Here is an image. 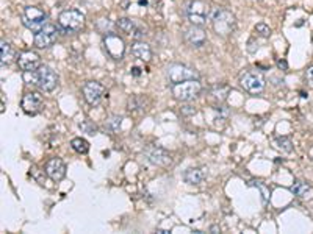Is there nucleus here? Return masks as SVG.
<instances>
[{"label": "nucleus", "instance_id": "f257e3e1", "mask_svg": "<svg viewBox=\"0 0 313 234\" xmlns=\"http://www.w3.org/2000/svg\"><path fill=\"white\" fill-rule=\"evenodd\" d=\"M210 21H212V27L215 30V33L219 36H224V38L230 36L237 28L235 14L229 10H224V8L215 10L210 16Z\"/></svg>", "mask_w": 313, "mask_h": 234}, {"label": "nucleus", "instance_id": "f03ea898", "mask_svg": "<svg viewBox=\"0 0 313 234\" xmlns=\"http://www.w3.org/2000/svg\"><path fill=\"white\" fill-rule=\"evenodd\" d=\"M166 77L172 85H177L182 82H187V80H197L199 74H197V70H194L190 66L174 63L166 67Z\"/></svg>", "mask_w": 313, "mask_h": 234}, {"label": "nucleus", "instance_id": "7ed1b4c3", "mask_svg": "<svg viewBox=\"0 0 313 234\" xmlns=\"http://www.w3.org/2000/svg\"><path fill=\"white\" fill-rule=\"evenodd\" d=\"M58 23L66 33H75L85 23V16L78 10H66L58 16Z\"/></svg>", "mask_w": 313, "mask_h": 234}, {"label": "nucleus", "instance_id": "20e7f679", "mask_svg": "<svg viewBox=\"0 0 313 234\" xmlns=\"http://www.w3.org/2000/svg\"><path fill=\"white\" fill-rule=\"evenodd\" d=\"M202 91V85L199 83V80H187L172 86V94L177 100L180 102H190L194 99L199 92Z\"/></svg>", "mask_w": 313, "mask_h": 234}, {"label": "nucleus", "instance_id": "39448f33", "mask_svg": "<svg viewBox=\"0 0 313 234\" xmlns=\"http://www.w3.org/2000/svg\"><path fill=\"white\" fill-rule=\"evenodd\" d=\"M210 16V8L204 0H191L187 6V18L193 25H204Z\"/></svg>", "mask_w": 313, "mask_h": 234}, {"label": "nucleus", "instance_id": "423d86ee", "mask_svg": "<svg viewBox=\"0 0 313 234\" xmlns=\"http://www.w3.org/2000/svg\"><path fill=\"white\" fill-rule=\"evenodd\" d=\"M46 19H47V14L43 10H39L38 6H27L22 16V23L28 30L38 33V31L46 25Z\"/></svg>", "mask_w": 313, "mask_h": 234}, {"label": "nucleus", "instance_id": "0eeeda50", "mask_svg": "<svg viewBox=\"0 0 313 234\" xmlns=\"http://www.w3.org/2000/svg\"><path fill=\"white\" fill-rule=\"evenodd\" d=\"M103 48H105L107 55L113 60H122L125 53V43L121 36L115 33H108L103 36Z\"/></svg>", "mask_w": 313, "mask_h": 234}, {"label": "nucleus", "instance_id": "6e6552de", "mask_svg": "<svg viewBox=\"0 0 313 234\" xmlns=\"http://www.w3.org/2000/svg\"><path fill=\"white\" fill-rule=\"evenodd\" d=\"M240 85L244 87V91H247L249 94H260L263 92L265 86V78L259 74V72L254 70H247L244 74L240 77Z\"/></svg>", "mask_w": 313, "mask_h": 234}, {"label": "nucleus", "instance_id": "1a4fd4ad", "mask_svg": "<svg viewBox=\"0 0 313 234\" xmlns=\"http://www.w3.org/2000/svg\"><path fill=\"white\" fill-rule=\"evenodd\" d=\"M58 85V75L49 66H39L38 69V87L44 92H52Z\"/></svg>", "mask_w": 313, "mask_h": 234}, {"label": "nucleus", "instance_id": "9d476101", "mask_svg": "<svg viewBox=\"0 0 313 234\" xmlns=\"http://www.w3.org/2000/svg\"><path fill=\"white\" fill-rule=\"evenodd\" d=\"M58 39V30L55 25H44L41 30L35 35L33 44L38 48H47L53 45Z\"/></svg>", "mask_w": 313, "mask_h": 234}, {"label": "nucleus", "instance_id": "9b49d317", "mask_svg": "<svg viewBox=\"0 0 313 234\" xmlns=\"http://www.w3.org/2000/svg\"><path fill=\"white\" fill-rule=\"evenodd\" d=\"M144 156L149 161L150 164L154 166H160V167H166L171 164V155L168 153L165 149L157 147V145H150L146 150H144Z\"/></svg>", "mask_w": 313, "mask_h": 234}, {"label": "nucleus", "instance_id": "f8f14e48", "mask_svg": "<svg viewBox=\"0 0 313 234\" xmlns=\"http://www.w3.org/2000/svg\"><path fill=\"white\" fill-rule=\"evenodd\" d=\"M103 92H105V89L97 82H88L83 85V97L91 106H97L103 97Z\"/></svg>", "mask_w": 313, "mask_h": 234}, {"label": "nucleus", "instance_id": "ddd939ff", "mask_svg": "<svg viewBox=\"0 0 313 234\" xmlns=\"http://www.w3.org/2000/svg\"><path fill=\"white\" fill-rule=\"evenodd\" d=\"M22 109L27 112L30 116H35L38 114L39 111L43 109V99L41 95L36 94V92H28L24 95L22 99Z\"/></svg>", "mask_w": 313, "mask_h": 234}, {"label": "nucleus", "instance_id": "4468645a", "mask_svg": "<svg viewBox=\"0 0 313 234\" xmlns=\"http://www.w3.org/2000/svg\"><path fill=\"white\" fill-rule=\"evenodd\" d=\"M185 41L191 47H202L207 44V33L200 25H191L185 30Z\"/></svg>", "mask_w": 313, "mask_h": 234}, {"label": "nucleus", "instance_id": "2eb2a0df", "mask_svg": "<svg viewBox=\"0 0 313 234\" xmlns=\"http://www.w3.org/2000/svg\"><path fill=\"white\" fill-rule=\"evenodd\" d=\"M46 173L53 181H61L66 176V164L60 158H52L46 166Z\"/></svg>", "mask_w": 313, "mask_h": 234}, {"label": "nucleus", "instance_id": "dca6fc26", "mask_svg": "<svg viewBox=\"0 0 313 234\" xmlns=\"http://www.w3.org/2000/svg\"><path fill=\"white\" fill-rule=\"evenodd\" d=\"M19 67L27 72V70H38L41 66V61H39V55L35 52H22L18 58Z\"/></svg>", "mask_w": 313, "mask_h": 234}, {"label": "nucleus", "instance_id": "f3484780", "mask_svg": "<svg viewBox=\"0 0 313 234\" xmlns=\"http://www.w3.org/2000/svg\"><path fill=\"white\" fill-rule=\"evenodd\" d=\"M118 27H119V30H121V31H124L125 35L133 36L136 39H140V38H143L144 35H146V33H144V30L138 25V23H136L135 21H132V19H127V18L119 19L118 21Z\"/></svg>", "mask_w": 313, "mask_h": 234}, {"label": "nucleus", "instance_id": "a211bd4d", "mask_svg": "<svg viewBox=\"0 0 313 234\" xmlns=\"http://www.w3.org/2000/svg\"><path fill=\"white\" fill-rule=\"evenodd\" d=\"M132 53L135 58H138L141 61H150L152 58V50H150V45L146 43H141V41H136L132 45Z\"/></svg>", "mask_w": 313, "mask_h": 234}, {"label": "nucleus", "instance_id": "6ab92c4d", "mask_svg": "<svg viewBox=\"0 0 313 234\" xmlns=\"http://www.w3.org/2000/svg\"><path fill=\"white\" fill-rule=\"evenodd\" d=\"M0 61H2V66H8V64H11L14 60H16V50L14 47L6 43V41H2V44H0Z\"/></svg>", "mask_w": 313, "mask_h": 234}, {"label": "nucleus", "instance_id": "aec40b11", "mask_svg": "<svg viewBox=\"0 0 313 234\" xmlns=\"http://www.w3.org/2000/svg\"><path fill=\"white\" fill-rule=\"evenodd\" d=\"M204 172L202 169L199 167H191L188 170L183 173V180H185L187 184H193V186H196V184H200L204 181Z\"/></svg>", "mask_w": 313, "mask_h": 234}, {"label": "nucleus", "instance_id": "412c9836", "mask_svg": "<svg viewBox=\"0 0 313 234\" xmlns=\"http://www.w3.org/2000/svg\"><path fill=\"white\" fill-rule=\"evenodd\" d=\"M127 106L130 111H144L146 109V99L141 95H135V97H130L128 99V103Z\"/></svg>", "mask_w": 313, "mask_h": 234}, {"label": "nucleus", "instance_id": "4be33fe9", "mask_svg": "<svg viewBox=\"0 0 313 234\" xmlns=\"http://www.w3.org/2000/svg\"><path fill=\"white\" fill-rule=\"evenodd\" d=\"M71 147L74 149L77 153H80V155H86L88 151H90V144H88L86 139H82V138H74L71 141Z\"/></svg>", "mask_w": 313, "mask_h": 234}, {"label": "nucleus", "instance_id": "5701e85b", "mask_svg": "<svg viewBox=\"0 0 313 234\" xmlns=\"http://www.w3.org/2000/svg\"><path fill=\"white\" fill-rule=\"evenodd\" d=\"M121 125H122V116H111L105 122V130L110 133H116V131H119Z\"/></svg>", "mask_w": 313, "mask_h": 234}, {"label": "nucleus", "instance_id": "b1692460", "mask_svg": "<svg viewBox=\"0 0 313 234\" xmlns=\"http://www.w3.org/2000/svg\"><path fill=\"white\" fill-rule=\"evenodd\" d=\"M230 92V87L227 85H216L213 87V91H212V95L215 97L216 100H219V102H224L227 99V95Z\"/></svg>", "mask_w": 313, "mask_h": 234}, {"label": "nucleus", "instance_id": "393cba45", "mask_svg": "<svg viewBox=\"0 0 313 234\" xmlns=\"http://www.w3.org/2000/svg\"><path fill=\"white\" fill-rule=\"evenodd\" d=\"M290 191L294 193L296 197H306L307 192H310V186L304 181H296L293 186L290 188Z\"/></svg>", "mask_w": 313, "mask_h": 234}, {"label": "nucleus", "instance_id": "a878e982", "mask_svg": "<svg viewBox=\"0 0 313 234\" xmlns=\"http://www.w3.org/2000/svg\"><path fill=\"white\" fill-rule=\"evenodd\" d=\"M274 145L279 150H282L284 153H291L293 151V142L288 138H285V136H282V138H276L274 139Z\"/></svg>", "mask_w": 313, "mask_h": 234}, {"label": "nucleus", "instance_id": "bb28decb", "mask_svg": "<svg viewBox=\"0 0 313 234\" xmlns=\"http://www.w3.org/2000/svg\"><path fill=\"white\" fill-rule=\"evenodd\" d=\"M230 116V111L226 106H216L215 108V120H226Z\"/></svg>", "mask_w": 313, "mask_h": 234}, {"label": "nucleus", "instance_id": "cd10ccee", "mask_svg": "<svg viewBox=\"0 0 313 234\" xmlns=\"http://www.w3.org/2000/svg\"><path fill=\"white\" fill-rule=\"evenodd\" d=\"M255 33L259 35V36H262V38H269L271 28L266 25V23L260 22V23H257V25H255Z\"/></svg>", "mask_w": 313, "mask_h": 234}, {"label": "nucleus", "instance_id": "c85d7f7f", "mask_svg": "<svg viewBox=\"0 0 313 234\" xmlns=\"http://www.w3.org/2000/svg\"><path fill=\"white\" fill-rule=\"evenodd\" d=\"M80 128H82V130L90 136H94L96 133H97V127H96L93 122H90V120H85V122L80 124Z\"/></svg>", "mask_w": 313, "mask_h": 234}, {"label": "nucleus", "instance_id": "c756f323", "mask_svg": "<svg viewBox=\"0 0 313 234\" xmlns=\"http://www.w3.org/2000/svg\"><path fill=\"white\" fill-rule=\"evenodd\" d=\"M252 184H254V186H257V188L260 189L262 195H263V203H266V201H268V198H269V189H266V188H265L263 184H262V181H252Z\"/></svg>", "mask_w": 313, "mask_h": 234}, {"label": "nucleus", "instance_id": "7c9ffc66", "mask_svg": "<svg viewBox=\"0 0 313 234\" xmlns=\"http://www.w3.org/2000/svg\"><path fill=\"white\" fill-rule=\"evenodd\" d=\"M306 80H307V83L310 86H313V66H310L307 70H306Z\"/></svg>", "mask_w": 313, "mask_h": 234}, {"label": "nucleus", "instance_id": "2f4dec72", "mask_svg": "<svg viewBox=\"0 0 313 234\" xmlns=\"http://www.w3.org/2000/svg\"><path fill=\"white\" fill-rule=\"evenodd\" d=\"M182 114H183V116L196 114V108H193V106H183V108H182Z\"/></svg>", "mask_w": 313, "mask_h": 234}, {"label": "nucleus", "instance_id": "473e14b6", "mask_svg": "<svg viewBox=\"0 0 313 234\" xmlns=\"http://www.w3.org/2000/svg\"><path fill=\"white\" fill-rule=\"evenodd\" d=\"M277 66H279V69H284V70H287V69H288V64H287V61H284V60H282V61H279V63H277Z\"/></svg>", "mask_w": 313, "mask_h": 234}, {"label": "nucleus", "instance_id": "72a5a7b5", "mask_svg": "<svg viewBox=\"0 0 313 234\" xmlns=\"http://www.w3.org/2000/svg\"><path fill=\"white\" fill-rule=\"evenodd\" d=\"M132 74L136 75V77L141 75V69H140V67H133V69H132Z\"/></svg>", "mask_w": 313, "mask_h": 234}, {"label": "nucleus", "instance_id": "f704fd0d", "mask_svg": "<svg viewBox=\"0 0 313 234\" xmlns=\"http://www.w3.org/2000/svg\"><path fill=\"white\" fill-rule=\"evenodd\" d=\"M210 231L216 233V231H219V228H218V227H212V228H210Z\"/></svg>", "mask_w": 313, "mask_h": 234}]
</instances>
